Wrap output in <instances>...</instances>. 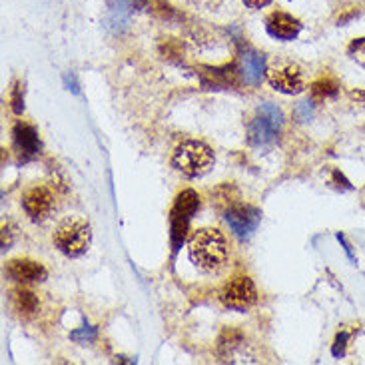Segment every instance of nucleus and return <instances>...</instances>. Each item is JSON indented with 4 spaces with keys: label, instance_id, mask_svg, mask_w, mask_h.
I'll use <instances>...</instances> for the list:
<instances>
[{
    "label": "nucleus",
    "instance_id": "obj_16",
    "mask_svg": "<svg viewBox=\"0 0 365 365\" xmlns=\"http://www.w3.org/2000/svg\"><path fill=\"white\" fill-rule=\"evenodd\" d=\"M132 0H114L108 11V26L118 30L120 26L128 25L130 14H132Z\"/></svg>",
    "mask_w": 365,
    "mask_h": 365
},
{
    "label": "nucleus",
    "instance_id": "obj_5",
    "mask_svg": "<svg viewBox=\"0 0 365 365\" xmlns=\"http://www.w3.org/2000/svg\"><path fill=\"white\" fill-rule=\"evenodd\" d=\"M222 304L236 312H245L257 302V290L256 283L248 276H236L231 278L219 295Z\"/></svg>",
    "mask_w": 365,
    "mask_h": 365
},
{
    "label": "nucleus",
    "instance_id": "obj_28",
    "mask_svg": "<svg viewBox=\"0 0 365 365\" xmlns=\"http://www.w3.org/2000/svg\"><path fill=\"white\" fill-rule=\"evenodd\" d=\"M338 240H340V243L343 245V250H345V254H347V257H350V262H352V264H355V256H353L352 245L345 242V236H343V233H338Z\"/></svg>",
    "mask_w": 365,
    "mask_h": 365
},
{
    "label": "nucleus",
    "instance_id": "obj_13",
    "mask_svg": "<svg viewBox=\"0 0 365 365\" xmlns=\"http://www.w3.org/2000/svg\"><path fill=\"white\" fill-rule=\"evenodd\" d=\"M268 72V64H266V56L260 52H245L242 56V64H240V76L245 84L257 86L262 82V78Z\"/></svg>",
    "mask_w": 365,
    "mask_h": 365
},
{
    "label": "nucleus",
    "instance_id": "obj_6",
    "mask_svg": "<svg viewBox=\"0 0 365 365\" xmlns=\"http://www.w3.org/2000/svg\"><path fill=\"white\" fill-rule=\"evenodd\" d=\"M260 219H262V212L250 204L236 202L233 206L226 210V222L240 240H248L256 231Z\"/></svg>",
    "mask_w": 365,
    "mask_h": 365
},
{
    "label": "nucleus",
    "instance_id": "obj_1",
    "mask_svg": "<svg viewBox=\"0 0 365 365\" xmlns=\"http://www.w3.org/2000/svg\"><path fill=\"white\" fill-rule=\"evenodd\" d=\"M190 257L198 268L218 271L228 262V242L216 228H202L190 240Z\"/></svg>",
    "mask_w": 365,
    "mask_h": 365
},
{
    "label": "nucleus",
    "instance_id": "obj_9",
    "mask_svg": "<svg viewBox=\"0 0 365 365\" xmlns=\"http://www.w3.org/2000/svg\"><path fill=\"white\" fill-rule=\"evenodd\" d=\"M52 192L44 186H37L32 190H28L23 198V206L25 212L28 214V218L32 222H42L50 214L52 210Z\"/></svg>",
    "mask_w": 365,
    "mask_h": 365
},
{
    "label": "nucleus",
    "instance_id": "obj_2",
    "mask_svg": "<svg viewBox=\"0 0 365 365\" xmlns=\"http://www.w3.org/2000/svg\"><path fill=\"white\" fill-rule=\"evenodd\" d=\"M172 164L178 172H182L188 178H200L204 176L212 164H214V152L212 148L200 142V140H186L174 150Z\"/></svg>",
    "mask_w": 365,
    "mask_h": 365
},
{
    "label": "nucleus",
    "instance_id": "obj_29",
    "mask_svg": "<svg viewBox=\"0 0 365 365\" xmlns=\"http://www.w3.org/2000/svg\"><path fill=\"white\" fill-rule=\"evenodd\" d=\"M11 242H13V238H11V228L2 226V248H4V250H8Z\"/></svg>",
    "mask_w": 365,
    "mask_h": 365
},
{
    "label": "nucleus",
    "instance_id": "obj_25",
    "mask_svg": "<svg viewBox=\"0 0 365 365\" xmlns=\"http://www.w3.org/2000/svg\"><path fill=\"white\" fill-rule=\"evenodd\" d=\"M295 116H297V120L300 122L312 120V116H314V106H312V102H300L297 108H295Z\"/></svg>",
    "mask_w": 365,
    "mask_h": 365
},
{
    "label": "nucleus",
    "instance_id": "obj_19",
    "mask_svg": "<svg viewBox=\"0 0 365 365\" xmlns=\"http://www.w3.org/2000/svg\"><path fill=\"white\" fill-rule=\"evenodd\" d=\"M146 6L150 13L156 14L162 20H178V18H182V14L178 13L170 2H166V0H146Z\"/></svg>",
    "mask_w": 365,
    "mask_h": 365
},
{
    "label": "nucleus",
    "instance_id": "obj_11",
    "mask_svg": "<svg viewBox=\"0 0 365 365\" xmlns=\"http://www.w3.org/2000/svg\"><path fill=\"white\" fill-rule=\"evenodd\" d=\"M6 274L16 281L23 283H30V281H42L46 278V268L28 257H18V260H11L6 266Z\"/></svg>",
    "mask_w": 365,
    "mask_h": 365
},
{
    "label": "nucleus",
    "instance_id": "obj_4",
    "mask_svg": "<svg viewBox=\"0 0 365 365\" xmlns=\"http://www.w3.org/2000/svg\"><path fill=\"white\" fill-rule=\"evenodd\" d=\"M200 207V196L194 190H184L176 196V202L172 207L170 222H172V245L174 250H178V245H182L186 240V231L190 226V219Z\"/></svg>",
    "mask_w": 365,
    "mask_h": 365
},
{
    "label": "nucleus",
    "instance_id": "obj_20",
    "mask_svg": "<svg viewBox=\"0 0 365 365\" xmlns=\"http://www.w3.org/2000/svg\"><path fill=\"white\" fill-rule=\"evenodd\" d=\"M160 52L164 54V58L168 60H182L184 58V44L176 38H164V42L160 44Z\"/></svg>",
    "mask_w": 365,
    "mask_h": 365
},
{
    "label": "nucleus",
    "instance_id": "obj_10",
    "mask_svg": "<svg viewBox=\"0 0 365 365\" xmlns=\"http://www.w3.org/2000/svg\"><path fill=\"white\" fill-rule=\"evenodd\" d=\"M266 28H268V32L274 38L288 42V40L297 38V34L302 32V23L297 18H293L292 14L283 13V11H276V13H271L266 18Z\"/></svg>",
    "mask_w": 365,
    "mask_h": 365
},
{
    "label": "nucleus",
    "instance_id": "obj_17",
    "mask_svg": "<svg viewBox=\"0 0 365 365\" xmlns=\"http://www.w3.org/2000/svg\"><path fill=\"white\" fill-rule=\"evenodd\" d=\"M242 343V331L236 328H226L222 331L218 340V355L222 357V361H226L228 357H231L233 350Z\"/></svg>",
    "mask_w": 365,
    "mask_h": 365
},
{
    "label": "nucleus",
    "instance_id": "obj_3",
    "mask_svg": "<svg viewBox=\"0 0 365 365\" xmlns=\"http://www.w3.org/2000/svg\"><path fill=\"white\" fill-rule=\"evenodd\" d=\"M52 242L64 256H82L92 242L90 224L82 218H66L64 222H60V226L54 231Z\"/></svg>",
    "mask_w": 365,
    "mask_h": 365
},
{
    "label": "nucleus",
    "instance_id": "obj_23",
    "mask_svg": "<svg viewBox=\"0 0 365 365\" xmlns=\"http://www.w3.org/2000/svg\"><path fill=\"white\" fill-rule=\"evenodd\" d=\"M347 52H350V56H352L357 64L365 66V38H355L352 44H350Z\"/></svg>",
    "mask_w": 365,
    "mask_h": 365
},
{
    "label": "nucleus",
    "instance_id": "obj_30",
    "mask_svg": "<svg viewBox=\"0 0 365 365\" xmlns=\"http://www.w3.org/2000/svg\"><path fill=\"white\" fill-rule=\"evenodd\" d=\"M245 2V6H250V8H264V6H268L271 0H243Z\"/></svg>",
    "mask_w": 365,
    "mask_h": 365
},
{
    "label": "nucleus",
    "instance_id": "obj_21",
    "mask_svg": "<svg viewBox=\"0 0 365 365\" xmlns=\"http://www.w3.org/2000/svg\"><path fill=\"white\" fill-rule=\"evenodd\" d=\"M257 114H262V116H266L269 122H274L278 128H283V112H281L276 104H271V102H264V104H260V108H257Z\"/></svg>",
    "mask_w": 365,
    "mask_h": 365
},
{
    "label": "nucleus",
    "instance_id": "obj_27",
    "mask_svg": "<svg viewBox=\"0 0 365 365\" xmlns=\"http://www.w3.org/2000/svg\"><path fill=\"white\" fill-rule=\"evenodd\" d=\"M333 182H335V186H338L340 190H352L353 188L352 184H350V180H347L340 170H333Z\"/></svg>",
    "mask_w": 365,
    "mask_h": 365
},
{
    "label": "nucleus",
    "instance_id": "obj_12",
    "mask_svg": "<svg viewBox=\"0 0 365 365\" xmlns=\"http://www.w3.org/2000/svg\"><path fill=\"white\" fill-rule=\"evenodd\" d=\"M14 144L18 148V152L25 156V158H34L37 154H40L42 144H40V138H38L37 128L28 122H16L13 130Z\"/></svg>",
    "mask_w": 365,
    "mask_h": 365
},
{
    "label": "nucleus",
    "instance_id": "obj_14",
    "mask_svg": "<svg viewBox=\"0 0 365 365\" xmlns=\"http://www.w3.org/2000/svg\"><path fill=\"white\" fill-rule=\"evenodd\" d=\"M200 76H202L204 86H207V88H230V86L238 84L240 68H236V66H222V68L204 66Z\"/></svg>",
    "mask_w": 365,
    "mask_h": 365
},
{
    "label": "nucleus",
    "instance_id": "obj_8",
    "mask_svg": "<svg viewBox=\"0 0 365 365\" xmlns=\"http://www.w3.org/2000/svg\"><path fill=\"white\" fill-rule=\"evenodd\" d=\"M281 128H278L274 122H269L266 116L256 114L248 124V142L254 148H269L278 142V134Z\"/></svg>",
    "mask_w": 365,
    "mask_h": 365
},
{
    "label": "nucleus",
    "instance_id": "obj_22",
    "mask_svg": "<svg viewBox=\"0 0 365 365\" xmlns=\"http://www.w3.org/2000/svg\"><path fill=\"white\" fill-rule=\"evenodd\" d=\"M11 106H13L14 114H23L25 112V88L20 82H16L13 86V92H11Z\"/></svg>",
    "mask_w": 365,
    "mask_h": 365
},
{
    "label": "nucleus",
    "instance_id": "obj_15",
    "mask_svg": "<svg viewBox=\"0 0 365 365\" xmlns=\"http://www.w3.org/2000/svg\"><path fill=\"white\" fill-rule=\"evenodd\" d=\"M338 92H340V84L331 76H321V78H317L316 82H312V86H309V94H312L314 102H324V100H329V98H335Z\"/></svg>",
    "mask_w": 365,
    "mask_h": 365
},
{
    "label": "nucleus",
    "instance_id": "obj_26",
    "mask_svg": "<svg viewBox=\"0 0 365 365\" xmlns=\"http://www.w3.org/2000/svg\"><path fill=\"white\" fill-rule=\"evenodd\" d=\"M70 338L74 341H92L96 338V328H82L80 331H74Z\"/></svg>",
    "mask_w": 365,
    "mask_h": 365
},
{
    "label": "nucleus",
    "instance_id": "obj_24",
    "mask_svg": "<svg viewBox=\"0 0 365 365\" xmlns=\"http://www.w3.org/2000/svg\"><path fill=\"white\" fill-rule=\"evenodd\" d=\"M347 340H350V333L347 331H340L335 335V341H333V347H331V353L333 357H341L345 353V345H347Z\"/></svg>",
    "mask_w": 365,
    "mask_h": 365
},
{
    "label": "nucleus",
    "instance_id": "obj_31",
    "mask_svg": "<svg viewBox=\"0 0 365 365\" xmlns=\"http://www.w3.org/2000/svg\"><path fill=\"white\" fill-rule=\"evenodd\" d=\"M192 2H196V4H210L212 0H192Z\"/></svg>",
    "mask_w": 365,
    "mask_h": 365
},
{
    "label": "nucleus",
    "instance_id": "obj_18",
    "mask_svg": "<svg viewBox=\"0 0 365 365\" xmlns=\"http://www.w3.org/2000/svg\"><path fill=\"white\" fill-rule=\"evenodd\" d=\"M14 307L16 312H20L23 316H32L38 309V297L37 293L30 292V290H16L13 295Z\"/></svg>",
    "mask_w": 365,
    "mask_h": 365
},
{
    "label": "nucleus",
    "instance_id": "obj_7",
    "mask_svg": "<svg viewBox=\"0 0 365 365\" xmlns=\"http://www.w3.org/2000/svg\"><path fill=\"white\" fill-rule=\"evenodd\" d=\"M268 80L271 88H276L278 92L283 94H300L304 90V76L297 64H283L276 70H269Z\"/></svg>",
    "mask_w": 365,
    "mask_h": 365
}]
</instances>
